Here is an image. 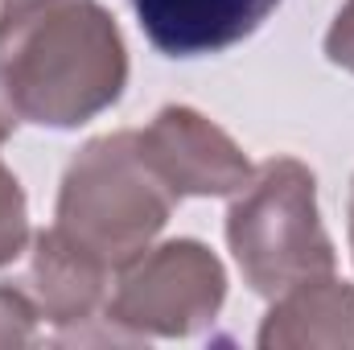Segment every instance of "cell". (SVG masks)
<instances>
[{
    "label": "cell",
    "instance_id": "cell-1",
    "mask_svg": "<svg viewBox=\"0 0 354 350\" xmlns=\"http://www.w3.org/2000/svg\"><path fill=\"white\" fill-rule=\"evenodd\" d=\"M0 79L21 120L79 128L128 87V50L99 0H4Z\"/></svg>",
    "mask_w": 354,
    "mask_h": 350
},
{
    "label": "cell",
    "instance_id": "cell-2",
    "mask_svg": "<svg viewBox=\"0 0 354 350\" xmlns=\"http://www.w3.org/2000/svg\"><path fill=\"white\" fill-rule=\"evenodd\" d=\"M174 206V190L145 161L136 132H107L71 157L54 227L115 272L120 264L153 248Z\"/></svg>",
    "mask_w": 354,
    "mask_h": 350
},
{
    "label": "cell",
    "instance_id": "cell-3",
    "mask_svg": "<svg viewBox=\"0 0 354 350\" xmlns=\"http://www.w3.org/2000/svg\"><path fill=\"white\" fill-rule=\"evenodd\" d=\"M227 248L252 293L276 297L297 280L334 272L338 252L317 210V177L297 157H272L231 194Z\"/></svg>",
    "mask_w": 354,
    "mask_h": 350
},
{
    "label": "cell",
    "instance_id": "cell-4",
    "mask_svg": "<svg viewBox=\"0 0 354 350\" xmlns=\"http://www.w3.org/2000/svg\"><path fill=\"white\" fill-rule=\"evenodd\" d=\"M223 301V260L198 239H169L115 268L103 317L132 338H189L218 317Z\"/></svg>",
    "mask_w": 354,
    "mask_h": 350
},
{
    "label": "cell",
    "instance_id": "cell-5",
    "mask_svg": "<svg viewBox=\"0 0 354 350\" xmlns=\"http://www.w3.org/2000/svg\"><path fill=\"white\" fill-rule=\"evenodd\" d=\"M136 145L145 153V161L153 165V174L161 177L174 198H231L248 177L252 161L243 157V149L202 111L169 103L161 107L145 132H136Z\"/></svg>",
    "mask_w": 354,
    "mask_h": 350
},
{
    "label": "cell",
    "instance_id": "cell-6",
    "mask_svg": "<svg viewBox=\"0 0 354 350\" xmlns=\"http://www.w3.org/2000/svg\"><path fill=\"white\" fill-rule=\"evenodd\" d=\"M107 276L111 268L95 260L87 248H79L71 235L58 227L29 235L25 260L4 284H12L37 322H50L58 330H75L83 322H95L99 309L107 305Z\"/></svg>",
    "mask_w": 354,
    "mask_h": 350
},
{
    "label": "cell",
    "instance_id": "cell-7",
    "mask_svg": "<svg viewBox=\"0 0 354 350\" xmlns=\"http://www.w3.org/2000/svg\"><path fill=\"white\" fill-rule=\"evenodd\" d=\"M280 0H132L145 37L169 58L223 54L252 37Z\"/></svg>",
    "mask_w": 354,
    "mask_h": 350
},
{
    "label": "cell",
    "instance_id": "cell-8",
    "mask_svg": "<svg viewBox=\"0 0 354 350\" xmlns=\"http://www.w3.org/2000/svg\"><path fill=\"white\" fill-rule=\"evenodd\" d=\"M256 342L260 350H354V284L334 272L288 284L276 293Z\"/></svg>",
    "mask_w": 354,
    "mask_h": 350
},
{
    "label": "cell",
    "instance_id": "cell-9",
    "mask_svg": "<svg viewBox=\"0 0 354 350\" xmlns=\"http://www.w3.org/2000/svg\"><path fill=\"white\" fill-rule=\"evenodd\" d=\"M29 243V202L17 174L0 161V268L25 256Z\"/></svg>",
    "mask_w": 354,
    "mask_h": 350
},
{
    "label": "cell",
    "instance_id": "cell-10",
    "mask_svg": "<svg viewBox=\"0 0 354 350\" xmlns=\"http://www.w3.org/2000/svg\"><path fill=\"white\" fill-rule=\"evenodd\" d=\"M37 342V313L29 301L0 280V347H29Z\"/></svg>",
    "mask_w": 354,
    "mask_h": 350
},
{
    "label": "cell",
    "instance_id": "cell-11",
    "mask_svg": "<svg viewBox=\"0 0 354 350\" xmlns=\"http://www.w3.org/2000/svg\"><path fill=\"white\" fill-rule=\"evenodd\" d=\"M326 58L354 75V0H346L326 33Z\"/></svg>",
    "mask_w": 354,
    "mask_h": 350
},
{
    "label": "cell",
    "instance_id": "cell-12",
    "mask_svg": "<svg viewBox=\"0 0 354 350\" xmlns=\"http://www.w3.org/2000/svg\"><path fill=\"white\" fill-rule=\"evenodd\" d=\"M17 107H12V99H8V91H4V79H0V145L12 136V128H17Z\"/></svg>",
    "mask_w": 354,
    "mask_h": 350
},
{
    "label": "cell",
    "instance_id": "cell-13",
    "mask_svg": "<svg viewBox=\"0 0 354 350\" xmlns=\"http://www.w3.org/2000/svg\"><path fill=\"white\" fill-rule=\"evenodd\" d=\"M346 235H351V256H354V181H351V198H346Z\"/></svg>",
    "mask_w": 354,
    "mask_h": 350
}]
</instances>
